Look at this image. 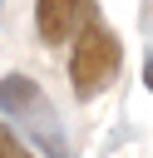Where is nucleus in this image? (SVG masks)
<instances>
[{"label":"nucleus","mask_w":153,"mask_h":158,"mask_svg":"<svg viewBox=\"0 0 153 158\" xmlns=\"http://www.w3.org/2000/svg\"><path fill=\"white\" fill-rule=\"evenodd\" d=\"M0 114H20V123L30 118V128L44 138V148L54 158H64V138L54 128V114H49V104H44V94L30 74H5L0 79Z\"/></svg>","instance_id":"obj_2"},{"label":"nucleus","mask_w":153,"mask_h":158,"mask_svg":"<svg viewBox=\"0 0 153 158\" xmlns=\"http://www.w3.org/2000/svg\"><path fill=\"white\" fill-rule=\"evenodd\" d=\"M143 84H148V94H153V54L143 59Z\"/></svg>","instance_id":"obj_5"},{"label":"nucleus","mask_w":153,"mask_h":158,"mask_svg":"<svg viewBox=\"0 0 153 158\" xmlns=\"http://www.w3.org/2000/svg\"><path fill=\"white\" fill-rule=\"evenodd\" d=\"M0 158H35V153H30V143H25L10 123H0Z\"/></svg>","instance_id":"obj_4"},{"label":"nucleus","mask_w":153,"mask_h":158,"mask_svg":"<svg viewBox=\"0 0 153 158\" xmlns=\"http://www.w3.org/2000/svg\"><path fill=\"white\" fill-rule=\"evenodd\" d=\"M89 20V0H35V30L44 44H64Z\"/></svg>","instance_id":"obj_3"},{"label":"nucleus","mask_w":153,"mask_h":158,"mask_svg":"<svg viewBox=\"0 0 153 158\" xmlns=\"http://www.w3.org/2000/svg\"><path fill=\"white\" fill-rule=\"evenodd\" d=\"M118 64H123V44H118V35H114L99 15H89L84 30L74 35V49H69V84H74V94H79V99L104 94V89L114 84Z\"/></svg>","instance_id":"obj_1"}]
</instances>
